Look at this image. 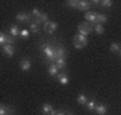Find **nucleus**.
<instances>
[{"instance_id":"nucleus-20","label":"nucleus","mask_w":121,"mask_h":115,"mask_svg":"<svg viewBox=\"0 0 121 115\" xmlns=\"http://www.w3.org/2000/svg\"><path fill=\"white\" fill-rule=\"evenodd\" d=\"M95 106H97V103H95L94 99H90V100H87L86 108H87L89 111H94V110H95Z\"/></svg>"},{"instance_id":"nucleus-12","label":"nucleus","mask_w":121,"mask_h":115,"mask_svg":"<svg viewBox=\"0 0 121 115\" xmlns=\"http://www.w3.org/2000/svg\"><path fill=\"white\" fill-rule=\"evenodd\" d=\"M94 111L98 115H105V114H106V111H108V108H106V106H105V104H97Z\"/></svg>"},{"instance_id":"nucleus-6","label":"nucleus","mask_w":121,"mask_h":115,"mask_svg":"<svg viewBox=\"0 0 121 115\" xmlns=\"http://www.w3.org/2000/svg\"><path fill=\"white\" fill-rule=\"evenodd\" d=\"M90 3L89 1H86V0H79L78 1V9L79 11H85V12H87V11H90Z\"/></svg>"},{"instance_id":"nucleus-21","label":"nucleus","mask_w":121,"mask_h":115,"mask_svg":"<svg viewBox=\"0 0 121 115\" xmlns=\"http://www.w3.org/2000/svg\"><path fill=\"white\" fill-rule=\"evenodd\" d=\"M7 40H8V34L0 32V44H1V47L7 44Z\"/></svg>"},{"instance_id":"nucleus-3","label":"nucleus","mask_w":121,"mask_h":115,"mask_svg":"<svg viewBox=\"0 0 121 115\" xmlns=\"http://www.w3.org/2000/svg\"><path fill=\"white\" fill-rule=\"evenodd\" d=\"M85 19H86L87 23H90L93 28L97 26V23H95V20H97V12L91 11V9L90 11H87V12H85Z\"/></svg>"},{"instance_id":"nucleus-24","label":"nucleus","mask_w":121,"mask_h":115,"mask_svg":"<svg viewBox=\"0 0 121 115\" xmlns=\"http://www.w3.org/2000/svg\"><path fill=\"white\" fill-rule=\"evenodd\" d=\"M120 50H121V47H120L118 43H112V44H110V51L116 54V52H120Z\"/></svg>"},{"instance_id":"nucleus-14","label":"nucleus","mask_w":121,"mask_h":115,"mask_svg":"<svg viewBox=\"0 0 121 115\" xmlns=\"http://www.w3.org/2000/svg\"><path fill=\"white\" fill-rule=\"evenodd\" d=\"M56 67H58V70H65L66 67V58H58L55 62Z\"/></svg>"},{"instance_id":"nucleus-26","label":"nucleus","mask_w":121,"mask_h":115,"mask_svg":"<svg viewBox=\"0 0 121 115\" xmlns=\"http://www.w3.org/2000/svg\"><path fill=\"white\" fill-rule=\"evenodd\" d=\"M99 4L102 5L104 8H110L113 5V1H110V0H102V1H99Z\"/></svg>"},{"instance_id":"nucleus-28","label":"nucleus","mask_w":121,"mask_h":115,"mask_svg":"<svg viewBox=\"0 0 121 115\" xmlns=\"http://www.w3.org/2000/svg\"><path fill=\"white\" fill-rule=\"evenodd\" d=\"M42 13H43V12H40V11H39L38 8H34V9H32V16L35 17V20H36V19H39Z\"/></svg>"},{"instance_id":"nucleus-10","label":"nucleus","mask_w":121,"mask_h":115,"mask_svg":"<svg viewBox=\"0 0 121 115\" xmlns=\"http://www.w3.org/2000/svg\"><path fill=\"white\" fill-rule=\"evenodd\" d=\"M55 50H56V56L58 58H66L67 56V51H66V48L63 46H56Z\"/></svg>"},{"instance_id":"nucleus-19","label":"nucleus","mask_w":121,"mask_h":115,"mask_svg":"<svg viewBox=\"0 0 121 115\" xmlns=\"http://www.w3.org/2000/svg\"><path fill=\"white\" fill-rule=\"evenodd\" d=\"M58 28V23L56 21H48V31H47V34H52L54 31Z\"/></svg>"},{"instance_id":"nucleus-30","label":"nucleus","mask_w":121,"mask_h":115,"mask_svg":"<svg viewBox=\"0 0 121 115\" xmlns=\"http://www.w3.org/2000/svg\"><path fill=\"white\" fill-rule=\"evenodd\" d=\"M50 115H66V112H65V111H62V110H59V111L52 110V111H51V114H50Z\"/></svg>"},{"instance_id":"nucleus-8","label":"nucleus","mask_w":121,"mask_h":115,"mask_svg":"<svg viewBox=\"0 0 121 115\" xmlns=\"http://www.w3.org/2000/svg\"><path fill=\"white\" fill-rule=\"evenodd\" d=\"M58 74H59V70L56 67V64L51 63L48 66V75H50V76H58Z\"/></svg>"},{"instance_id":"nucleus-25","label":"nucleus","mask_w":121,"mask_h":115,"mask_svg":"<svg viewBox=\"0 0 121 115\" xmlns=\"http://www.w3.org/2000/svg\"><path fill=\"white\" fill-rule=\"evenodd\" d=\"M93 30H94L95 34H98V35H101V34H104V32H105V28L101 26V24H97V26H95Z\"/></svg>"},{"instance_id":"nucleus-15","label":"nucleus","mask_w":121,"mask_h":115,"mask_svg":"<svg viewBox=\"0 0 121 115\" xmlns=\"http://www.w3.org/2000/svg\"><path fill=\"white\" fill-rule=\"evenodd\" d=\"M0 115H12V110L5 104H1L0 106Z\"/></svg>"},{"instance_id":"nucleus-31","label":"nucleus","mask_w":121,"mask_h":115,"mask_svg":"<svg viewBox=\"0 0 121 115\" xmlns=\"http://www.w3.org/2000/svg\"><path fill=\"white\" fill-rule=\"evenodd\" d=\"M66 115H74V114H71V112H69V114H66Z\"/></svg>"},{"instance_id":"nucleus-1","label":"nucleus","mask_w":121,"mask_h":115,"mask_svg":"<svg viewBox=\"0 0 121 115\" xmlns=\"http://www.w3.org/2000/svg\"><path fill=\"white\" fill-rule=\"evenodd\" d=\"M40 50H42L44 58H46L48 62H51V63H55L56 62L58 56H56V50H55L54 46H51V44H46V43H42V44H40Z\"/></svg>"},{"instance_id":"nucleus-32","label":"nucleus","mask_w":121,"mask_h":115,"mask_svg":"<svg viewBox=\"0 0 121 115\" xmlns=\"http://www.w3.org/2000/svg\"><path fill=\"white\" fill-rule=\"evenodd\" d=\"M118 54H120V56H121V50H120V52H118Z\"/></svg>"},{"instance_id":"nucleus-22","label":"nucleus","mask_w":121,"mask_h":115,"mask_svg":"<svg viewBox=\"0 0 121 115\" xmlns=\"http://www.w3.org/2000/svg\"><path fill=\"white\" fill-rule=\"evenodd\" d=\"M28 27H30V31L34 32V34H36V32L39 31V24H36L35 21H31L30 24H28Z\"/></svg>"},{"instance_id":"nucleus-17","label":"nucleus","mask_w":121,"mask_h":115,"mask_svg":"<svg viewBox=\"0 0 121 115\" xmlns=\"http://www.w3.org/2000/svg\"><path fill=\"white\" fill-rule=\"evenodd\" d=\"M73 40H77V42L82 43V44H85V46L87 44V38L85 36V35H81V34H77L75 36H74Z\"/></svg>"},{"instance_id":"nucleus-9","label":"nucleus","mask_w":121,"mask_h":115,"mask_svg":"<svg viewBox=\"0 0 121 115\" xmlns=\"http://www.w3.org/2000/svg\"><path fill=\"white\" fill-rule=\"evenodd\" d=\"M58 80H59V83L60 84H63V86H66V84H69V76H67V74H65V72H59L58 74Z\"/></svg>"},{"instance_id":"nucleus-13","label":"nucleus","mask_w":121,"mask_h":115,"mask_svg":"<svg viewBox=\"0 0 121 115\" xmlns=\"http://www.w3.org/2000/svg\"><path fill=\"white\" fill-rule=\"evenodd\" d=\"M19 34H20V28H19L17 26L13 24V26L9 27V35H11V36L16 38V36H19Z\"/></svg>"},{"instance_id":"nucleus-5","label":"nucleus","mask_w":121,"mask_h":115,"mask_svg":"<svg viewBox=\"0 0 121 115\" xmlns=\"http://www.w3.org/2000/svg\"><path fill=\"white\" fill-rule=\"evenodd\" d=\"M1 50H3V54H4L5 56H13V54H15V48H13V46H11V44L3 46Z\"/></svg>"},{"instance_id":"nucleus-18","label":"nucleus","mask_w":121,"mask_h":115,"mask_svg":"<svg viewBox=\"0 0 121 115\" xmlns=\"http://www.w3.org/2000/svg\"><path fill=\"white\" fill-rule=\"evenodd\" d=\"M106 20H108V17H106L105 13H97V20H95L97 24H101V26H102Z\"/></svg>"},{"instance_id":"nucleus-29","label":"nucleus","mask_w":121,"mask_h":115,"mask_svg":"<svg viewBox=\"0 0 121 115\" xmlns=\"http://www.w3.org/2000/svg\"><path fill=\"white\" fill-rule=\"evenodd\" d=\"M73 46H74L75 48H78V50H81V48L85 47V44H82V43L77 42V40H73Z\"/></svg>"},{"instance_id":"nucleus-27","label":"nucleus","mask_w":121,"mask_h":115,"mask_svg":"<svg viewBox=\"0 0 121 115\" xmlns=\"http://www.w3.org/2000/svg\"><path fill=\"white\" fill-rule=\"evenodd\" d=\"M19 36H20L22 39H27L28 36H30V31H28V30H20Z\"/></svg>"},{"instance_id":"nucleus-4","label":"nucleus","mask_w":121,"mask_h":115,"mask_svg":"<svg viewBox=\"0 0 121 115\" xmlns=\"http://www.w3.org/2000/svg\"><path fill=\"white\" fill-rule=\"evenodd\" d=\"M19 67H20V70L22 71H30V68H31V62H30V59H22L20 60V63H19Z\"/></svg>"},{"instance_id":"nucleus-23","label":"nucleus","mask_w":121,"mask_h":115,"mask_svg":"<svg viewBox=\"0 0 121 115\" xmlns=\"http://www.w3.org/2000/svg\"><path fill=\"white\" fill-rule=\"evenodd\" d=\"M66 4L69 5L70 8L78 9V0H69V1H66Z\"/></svg>"},{"instance_id":"nucleus-11","label":"nucleus","mask_w":121,"mask_h":115,"mask_svg":"<svg viewBox=\"0 0 121 115\" xmlns=\"http://www.w3.org/2000/svg\"><path fill=\"white\" fill-rule=\"evenodd\" d=\"M52 110H54V108H52V106L50 104V103H44V104H42V108H40V111H42V114L43 115H50Z\"/></svg>"},{"instance_id":"nucleus-16","label":"nucleus","mask_w":121,"mask_h":115,"mask_svg":"<svg viewBox=\"0 0 121 115\" xmlns=\"http://www.w3.org/2000/svg\"><path fill=\"white\" fill-rule=\"evenodd\" d=\"M87 100H89V99H87V96L85 94H79L77 96V103L78 104H83V106H86Z\"/></svg>"},{"instance_id":"nucleus-2","label":"nucleus","mask_w":121,"mask_h":115,"mask_svg":"<svg viewBox=\"0 0 121 115\" xmlns=\"http://www.w3.org/2000/svg\"><path fill=\"white\" fill-rule=\"evenodd\" d=\"M93 27L89 26V23H79L78 24V34H81V35H85V36H87L89 34H91L93 32Z\"/></svg>"},{"instance_id":"nucleus-7","label":"nucleus","mask_w":121,"mask_h":115,"mask_svg":"<svg viewBox=\"0 0 121 115\" xmlns=\"http://www.w3.org/2000/svg\"><path fill=\"white\" fill-rule=\"evenodd\" d=\"M16 19L19 21H24V23H31V15H28V13L26 12H19L16 15Z\"/></svg>"}]
</instances>
